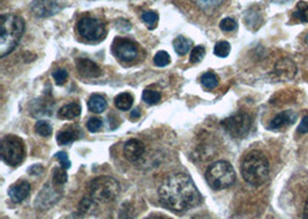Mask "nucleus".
Returning a JSON list of instances; mask_svg holds the SVG:
<instances>
[{
	"label": "nucleus",
	"instance_id": "obj_4",
	"mask_svg": "<svg viewBox=\"0 0 308 219\" xmlns=\"http://www.w3.org/2000/svg\"><path fill=\"white\" fill-rule=\"evenodd\" d=\"M206 179L211 188L215 190L227 189L236 181V172L229 162L218 161L207 168Z\"/></svg>",
	"mask_w": 308,
	"mask_h": 219
},
{
	"label": "nucleus",
	"instance_id": "obj_24",
	"mask_svg": "<svg viewBox=\"0 0 308 219\" xmlns=\"http://www.w3.org/2000/svg\"><path fill=\"white\" fill-rule=\"evenodd\" d=\"M142 98H143L145 102L149 105H155L159 103L160 98H162V95H160L159 91L157 90H153V89H146L142 94Z\"/></svg>",
	"mask_w": 308,
	"mask_h": 219
},
{
	"label": "nucleus",
	"instance_id": "obj_12",
	"mask_svg": "<svg viewBox=\"0 0 308 219\" xmlns=\"http://www.w3.org/2000/svg\"><path fill=\"white\" fill-rule=\"evenodd\" d=\"M146 147L142 141L132 139L130 141H127L125 147H124V155H125L127 161L137 162L142 156H143Z\"/></svg>",
	"mask_w": 308,
	"mask_h": 219
},
{
	"label": "nucleus",
	"instance_id": "obj_41",
	"mask_svg": "<svg viewBox=\"0 0 308 219\" xmlns=\"http://www.w3.org/2000/svg\"><path fill=\"white\" fill-rule=\"evenodd\" d=\"M303 219H308V200L305 204V208H303V214H302Z\"/></svg>",
	"mask_w": 308,
	"mask_h": 219
},
{
	"label": "nucleus",
	"instance_id": "obj_18",
	"mask_svg": "<svg viewBox=\"0 0 308 219\" xmlns=\"http://www.w3.org/2000/svg\"><path fill=\"white\" fill-rule=\"evenodd\" d=\"M81 115V106L77 103H70L59 110V117L63 119H74Z\"/></svg>",
	"mask_w": 308,
	"mask_h": 219
},
{
	"label": "nucleus",
	"instance_id": "obj_25",
	"mask_svg": "<svg viewBox=\"0 0 308 219\" xmlns=\"http://www.w3.org/2000/svg\"><path fill=\"white\" fill-rule=\"evenodd\" d=\"M230 51H231V45L227 40H220V42L215 45L214 49V53L219 58L228 57Z\"/></svg>",
	"mask_w": 308,
	"mask_h": 219
},
{
	"label": "nucleus",
	"instance_id": "obj_13",
	"mask_svg": "<svg viewBox=\"0 0 308 219\" xmlns=\"http://www.w3.org/2000/svg\"><path fill=\"white\" fill-rule=\"evenodd\" d=\"M76 68L81 76L88 77V79H95V77H98L100 74H102V71H100V68L97 63L89 60V59H84V58L77 59Z\"/></svg>",
	"mask_w": 308,
	"mask_h": 219
},
{
	"label": "nucleus",
	"instance_id": "obj_23",
	"mask_svg": "<svg viewBox=\"0 0 308 219\" xmlns=\"http://www.w3.org/2000/svg\"><path fill=\"white\" fill-rule=\"evenodd\" d=\"M218 82H219L218 76L216 75L215 73H213V72H207L201 77L202 85H203L204 88L208 89V90L215 89L216 86L218 85Z\"/></svg>",
	"mask_w": 308,
	"mask_h": 219
},
{
	"label": "nucleus",
	"instance_id": "obj_30",
	"mask_svg": "<svg viewBox=\"0 0 308 219\" xmlns=\"http://www.w3.org/2000/svg\"><path fill=\"white\" fill-rule=\"evenodd\" d=\"M154 62L156 66L158 67H165L168 66L170 62H171V58H170L169 53L165 51H158L155 54L154 57Z\"/></svg>",
	"mask_w": 308,
	"mask_h": 219
},
{
	"label": "nucleus",
	"instance_id": "obj_32",
	"mask_svg": "<svg viewBox=\"0 0 308 219\" xmlns=\"http://www.w3.org/2000/svg\"><path fill=\"white\" fill-rule=\"evenodd\" d=\"M94 209H95V202L93 200H89V199H82L81 200V202L79 204V212L81 214L93 212Z\"/></svg>",
	"mask_w": 308,
	"mask_h": 219
},
{
	"label": "nucleus",
	"instance_id": "obj_16",
	"mask_svg": "<svg viewBox=\"0 0 308 219\" xmlns=\"http://www.w3.org/2000/svg\"><path fill=\"white\" fill-rule=\"evenodd\" d=\"M59 198H60V196H57L56 190L51 188L50 186H47L42 191H40L38 198H36V207H39L42 209L49 208L54 203H57Z\"/></svg>",
	"mask_w": 308,
	"mask_h": 219
},
{
	"label": "nucleus",
	"instance_id": "obj_11",
	"mask_svg": "<svg viewBox=\"0 0 308 219\" xmlns=\"http://www.w3.org/2000/svg\"><path fill=\"white\" fill-rule=\"evenodd\" d=\"M297 72H298V68L296 62H294L292 59H289V58L280 59L275 66V74L277 75L278 79L282 81L292 80L293 77L296 76Z\"/></svg>",
	"mask_w": 308,
	"mask_h": 219
},
{
	"label": "nucleus",
	"instance_id": "obj_5",
	"mask_svg": "<svg viewBox=\"0 0 308 219\" xmlns=\"http://www.w3.org/2000/svg\"><path fill=\"white\" fill-rule=\"evenodd\" d=\"M89 191L93 200L108 203L112 202L118 198L119 193H120V186L113 178L102 176L91 181Z\"/></svg>",
	"mask_w": 308,
	"mask_h": 219
},
{
	"label": "nucleus",
	"instance_id": "obj_2",
	"mask_svg": "<svg viewBox=\"0 0 308 219\" xmlns=\"http://www.w3.org/2000/svg\"><path fill=\"white\" fill-rule=\"evenodd\" d=\"M240 170L245 181L254 187L264 185L269 179L268 158L259 150H253L243 157Z\"/></svg>",
	"mask_w": 308,
	"mask_h": 219
},
{
	"label": "nucleus",
	"instance_id": "obj_27",
	"mask_svg": "<svg viewBox=\"0 0 308 219\" xmlns=\"http://www.w3.org/2000/svg\"><path fill=\"white\" fill-rule=\"evenodd\" d=\"M35 130L38 135L44 136V138H48V136L52 134L51 125H50L48 121H44V120H38L37 122H36Z\"/></svg>",
	"mask_w": 308,
	"mask_h": 219
},
{
	"label": "nucleus",
	"instance_id": "obj_28",
	"mask_svg": "<svg viewBox=\"0 0 308 219\" xmlns=\"http://www.w3.org/2000/svg\"><path fill=\"white\" fill-rule=\"evenodd\" d=\"M195 4L203 11H214L224 0H194Z\"/></svg>",
	"mask_w": 308,
	"mask_h": 219
},
{
	"label": "nucleus",
	"instance_id": "obj_39",
	"mask_svg": "<svg viewBox=\"0 0 308 219\" xmlns=\"http://www.w3.org/2000/svg\"><path fill=\"white\" fill-rule=\"evenodd\" d=\"M43 171H44V168H43V166H40V165H33L31 167H29V170H28V172L30 173V174H33V176L42 174Z\"/></svg>",
	"mask_w": 308,
	"mask_h": 219
},
{
	"label": "nucleus",
	"instance_id": "obj_29",
	"mask_svg": "<svg viewBox=\"0 0 308 219\" xmlns=\"http://www.w3.org/2000/svg\"><path fill=\"white\" fill-rule=\"evenodd\" d=\"M67 182V173L64 167L56 168L53 172V184L56 186H63Z\"/></svg>",
	"mask_w": 308,
	"mask_h": 219
},
{
	"label": "nucleus",
	"instance_id": "obj_1",
	"mask_svg": "<svg viewBox=\"0 0 308 219\" xmlns=\"http://www.w3.org/2000/svg\"><path fill=\"white\" fill-rule=\"evenodd\" d=\"M160 202L176 212H186L201 203V195L186 173H173L164 179L158 189Z\"/></svg>",
	"mask_w": 308,
	"mask_h": 219
},
{
	"label": "nucleus",
	"instance_id": "obj_33",
	"mask_svg": "<svg viewBox=\"0 0 308 219\" xmlns=\"http://www.w3.org/2000/svg\"><path fill=\"white\" fill-rule=\"evenodd\" d=\"M219 27L223 31H227V33H231V31L237 29L238 24L236 22V20L232 19V17H225V19H223L222 21H220Z\"/></svg>",
	"mask_w": 308,
	"mask_h": 219
},
{
	"label": "nucleus",
	"instance_id": "obj_36",
	"mask_svg": "<svg viewBox=\"0 0 308 219\" xmlns=\"http://www.w3.org/2000/svg\"><path fill=\"white\" fill-rule=\"evenodd\" d=\"M56 158L58 159L59 162H60L61 167L65 168V170H67V168L71 167V161H70V158H68L66 152H64V151L57 152L56 154Z\"/></svg>",
	"mask_w": 308,
	"mask_h": 219
},
{
	"label": "nucleus",
	"instance_id": "obj_7",
	"mask_svg": "<svg viewBox=\"0 0 308 219\" xmlns=\"http://www.w3.org/2000/svg\"><path fill=\"white\" fill-rule=\"evenodd\" d=\"M77 31L88 42H99L107 35L105 24L99 19L86 16L77 22Z\"/></svg>",
	"mask_w": 308,
	"mask_h": 219
},
{
	"label": "nucleus",
	"instance_id": "obj_19",
	"mask_svg": "<svg viewBox=\"0 0 308 219\" xmlns=\"http://www.w3.org/2000/svg\"><path fill=\"white\" fill-rule=\"evenodd\" d=\"M107 106H108V103L103 96L97 94L90 96V98L88 100V107L91 112L102 113L105 111Z\"/></svg>",
	"mask_w": 308,
	"mask_h": 219
},
{
	"label": "nucleus",
	"instance_id": "obj_34",
	"mask_svg": "<svg viewBox=\"0 0 308 219\" xmlns=\"http://www.w3.org/2000/svg\"><path fill=\"white\" fill-rule=\"evenodd\" d=\"M53 79L58 85H63L68 79V73L64 68H59V70L53 73Z\"/></svg>",
	"mask_w": 308,
	"mask_h": 219
},
{
	"label": "nucleus",
	"instance_id": "obj_20",
	"mask_svg": "<svg viewBox=\"0 0 308 219\" xmlns=\"http://www.w3.org/2000/svg\"><path fill=\"white\" fill-rule=\"evenodd\" d=\"M133 103H134V98L128 93L119 94L117 97L114 98V105H116L117 108L121 110V111H128V110H131V107L133 106Z\"/></svg>",
	"mask_w": 308,
	"mask_h": 219
},
{
	"label": "nucleus",
	"instance_id": "obj_6",
	"mask_svg": "<svg viewBox=\"0 0 308 219\" xmlns=\"http://www.w3.org/2000/svg\"><path fill=\"white\" fill-rule=\"evenodd\" d=\"M3 161L10 166H17L25 159L24 141L15 135H7L2 140Z\"/></svg>",
	"mask_w": 308,
	"mask_h": 219
},
{
	"label": "nucleus",
	"instance_id": "obj_14",
	"mask_svg": "<svg viewBox=\"0 0 308 219\" xmlns=\"http://www.w3.org/2000/svg\"><path fill=\"white\" fill-rule=\"evenodd\" d=\"M297 120V115L294 111L288 110V111L280 112L279 115L276 116L273 120L270 121V128L271 129H279L283 127H288L294 124Z\"/></svg>",
	"mask_w": 308,
	"mask_h": 219
},
{
	"label": "nucleus",
	"instance_id": "obj_38",
	"mask_svg": "<svg viewBox=\"0 0 308 219\" xmlns=\"http://www.w3.org/2000/svg\"><path fill=\"white\" fill-rule=\"evenodd\" d=\"M298 132L301 134H306L308 133V116L303 117V119L301 120L300 125L298 126Z\"/></svg>",
	"mask_w": 308,
	"mask_h": 219
},
{
	"label": "nucleus",
	"instance_id": "obj_15",
	"mask_svg": "<svg viewBox=\"0 0 308 219\" xmlns=\"http://www.w3.org/2000/svg\"><path fill=\"white\" fill-rule=\"evenodd\" d=\"M30 189L31 187L29 182L19 181L11 187L10 190H8V194H10V198L14 201V202L20 203L28 198Z\"/></svg>",
	"mask_w": 308,
	"mask_h": 219
},
{
	"label": "nucleus",
	"instance_id": "obj_17",
	"mask_svg": "<svg viewBox=\"0 0 308 219\" xmlns=\"http://www.w3.org/2000/svg\"><path fill=\"white\" fill-rule=\"evenodd\" d=\"M81 136V130L77 126H67L59 132L57 135V141L60 145H66L74 142Z\"/></svg>",
	"mask_w": 308,
	"mask_h": 219
},
{
	"label": "nucleus",
	"instance_id": "obj_37",
	"mask_svg": "<svg viewBox=\"0 0 308 219\" xmlns=\"http://www.w3.org/2000/svg\"><path fill=\"white\" fill-rule=\"evenodd\" d=\"M119 218L120 219H133L134 218V214H133V208L130 204L122 205L120 214H119Z\"/></svg>",
	"mask_w": 308,
	"mask_h": 219
},
{
	"label": "nucleus",
	"instance_id": "obj_21",
	"mask_svg": "<svg viewBox=\"0 0 308 219\" xmlns=\"http://www.w3.org/2000/svg\"><path fill=\"white\" fill-rule=\"evenodd\" d=\"M192 42L188 38L183 37V36H178V37L173 40V48L179 56H185V54L190 51Z\"/></svg>",
	"mask_w": 308,
	"mask_h": 219
},
{
	"label": "nucleus",
	"instance_id": "obj_9",
	"mask_svg": "<svg viewBox=\"0 0 308 219\" xmlns=\"http://www.w3.org/2000/svg\"><path fill=\"white\" fill-rule=\"evenodd\" d=\"M112 52L119 60L131 62L139 54L136 44L127 38H116L112 44Z\"/></svg>",
	"mask_w": 308,
	"mask_h": 219
},
{
	"label": "nucleus",
	"instance_id": "obj_26",
	"mask_svg": "<svg viewBox=\"0 0 308 219\" xmlns=\"http://www.w3.org/2000/svg\"><path fill=\"white\" fill-rule=\"evenodd\" d=\"M142 21L148 26L149 29H154L158 22V14L154 11H147L142 13Z\"/></svg>",
	"mask_w": 308,
	"mask_h": 219
},
{
	"label": "nucleus",
	"instance_id": "obj_42",
	"mask_svg": "<svg viewBox=\"0 0 308 219\" xmlns=\"http://www.w3.org/2000/svg\"><path fill=\"white\" fill-rule=\"evenodd\" d=\"M145 219H170V218H167L164 216H159V214H154V216H150V217L145 218Z\"/></svg>",
	"mask_w": 308,
	"mask_h": 219
},
{
	"label": "nucleus",
	"instance_id": "obj_31",
	"mask_svg": "<svg viewBox=\"0 0 308 219\" xmlns=\"http://www.w3.org/2000/svg\"><path fill=\"white\" fill-rule=\"evenodd\" d=\"M204 54H206V49L203 47H201V45H199V47H195L194 49H193L190 60L193 63H199L203 60Z\"/></svg>",
	"mask_w": 308,
	"mask_h": 219
},
{
	"label": "nucleus",
	"instance_id": "obj_43",
	"mask_svg": "<svg viewBox=\"0 0 308 219\" xmlns=\"http://www.w3.org/2000/svg\"><path fill=\"white\" fill-rule=\"evenodd\" d=\"M196 219H209V218H196Z\"/></svg>",
	"mask_w": 308,
	"mask_h": 219
},
{
	"label": "nucleus",
	"instance_id": "obj_3",
	"mask_svg": "<svg viewBox=\"0 0 308 219\" xmlns=\"http://www.w3.org/2000/svg\"><path fill=\"white\" fill-rule=\"evenodd\" d=\"M0 56L3 58L13 52L25 33V21L15 14L0 16Z\"/></svg>",
	"mask_w": 308,
	"mask_h": 219
},
{
	"label": "nucleus",
	"instance_id": "obj_40",
	"mask_svg": "<svg viewBox=\"0 0 308 219\" xmlns=\"http://www.w3.org/2000/svg\"><path fill=\"white\" fill-rule=\"evenodd\" d=\"M131 116H132V118L133 119H134V118H139L140 116H141V112H140V110L139 108H135L134 111H132V113H131Z\"/></svg>",
	"mask_w": 308,
	"mask_h": 219
},
{
	"label": "nucleus",
	"instance_id": "obj_35",
	"mask_svg": "<svg viewBox=\"0 0 308 219\" xmlns=\"http://www.w3.org/2000/svg\"><path fill=\"white\" fill-rule=\"evenodd\" d=\"M102 126L103 122L99 118H91V119H89V121L87 122V128H88L91 133H97V132H99L100 128H102Z\"/></svg>",
	"mask_w": 308,
	"mask_h": 219
},
{
	"label": "nucleus",
	"instance_id": "obj_10",
	"mask_svg": "<svg viewBox=\"0 0 308 219\" xmlns=\"http://www.w3.org/2000/svg\"><path fill=\"white\" fill-rule=\"evenodd\" d=\"M63 10V5L59 0H34L30 4V11L39 19L56 15Z\"/></svg>",
	"mask_w": 308,
	"mask_h": 219
},
{
	"label": "nucleus",
	"instance_id": "obj_22",
	"mask_svg": "<svg viewBox=\"0 0 308 219\" xmlns=\"http://www.w3.org/2000/svg\"><path fill=\"white\" fill-rule=\"evenodd\" d=\"M292 16L298 21L303 22V24L308 22V3L299 2L297 4L296 10H294Z\"/></svg>",
	"mask_w": 308,
	"mask_h": 219
},
{
	"label": "nucleus",
	"instance_id": "obj_8",
	"mask_svg": "<svg viewBox=\"0 0 308 219\" xmlns=\"http://www.w3.org/2000/svg\"><path fill=\"white\" fill-rule=\"evenodd\" d=\"M224 129L236 139H241L246 136L252 127V119L247 113H238L220 122Z\"/></svg>",
	"mask_w": 308,
	"mask_h": 219
}]
</instances>
